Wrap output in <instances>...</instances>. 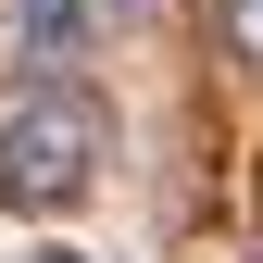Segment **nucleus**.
<instances>
[{
	"mask_svg": "<svg viewBox=\"0 0 263 263\" xmlns=\"http://www.w3.org/2000/svg\"><path fill=\"white\" fill-rule=\"evenodd\" d=\"M25 263H88V251H63V238H50V251H25Z\"/></svg>",
	"mask_w": 263,
	"mask_h": 263,
	"instance_id": "obj_4",
	"label": "nucleus"
},
{
	"mask_svg": "<svg viewBox=\"0 0 263 263\" xmlns=\"http://www.w3.org/2000/svg\"><path fill=\"white\" fill-rule=\"evenodd\" d=\"M88 25H101V0H13V63L63 76V63H88Z\"/></svg>",
	"mask_w": 263,
	"mask_h": 263,
	"instance_id": "obj_2",
	"label": "nucleus"
},
{
	"mask_svg": "<svg viewBox=\"0 0 263 263\" xmlns=\"http://www.w3.org/2000/svg\"><path fill=\"white\" fill-rule=\"evenodd\" d=\"M226 50H238L251 76H263V0H226Z\"/></svg>",
	"mask_w": 263,
	"mask_h": 263,
	"instance_id": "obj_3",
	"label": "nucleus"
},
{
	"mask_svg": "<svg viewBox=\"0 0 263 263\" xmlns=\"http://www.w3.org/2000/svg\"><path fill=\"white\" fill-rule=\"evenodd\" d=\"M113 163V113L88 76H25L0 113V213H76Z\"/></svg>",
	"mask_w": 263,
	"mask_h": 263,
	"instance_id": "obj_1",
	"label": "nucleus"
}]
</instances>
